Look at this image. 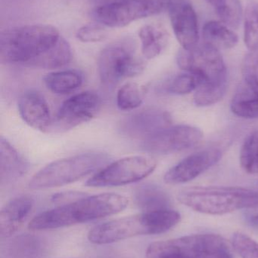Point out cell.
Returning <instances> with one entry per match:
<instances>
[{
  "label": "cell",
  "instance_id": "1",
  "mask_svg": "<svg viewBox=\"0 0 258 258\" xmlns=\"http://www.w3.org/2000/svg\"><path fill=\"white\" fill-rule=\"evenodd\" d=\"M128 204V199L118 194L86 196L36 215L29 223L28 227L39 231L71 227L116 215Z\"/></svg>",
  "mask_w": 258,
  "mask_h": 258
},
{
  "label": "cell",
  "instance_id": "2",
  "mask_svg": "<svg viewBox=\"0 0 258 258\" xmlns=\"http://www.w3.org/2000/svg\"><path fill=\"white\" fill-rule=\"evenodd\" d=\"M61 36L58 29L47 24H33L13 27L0 34L2 63L30 62L54 46Z\"/></svg>",
  "mask_w": 258,
  "mask_h": 258
},
{
  "label": "cell",
  "instance_id": "3",
  "mask_svg": "<svg viewBox=\"0 0 258 258\" xmlns=\"http://www.w3.org/2000/svg\"><path fill=\"white\" fill-rule=\"evenodd\" d=\"M179 202L199 213L223 215L258 206V192L237 186H191L180 191Z\"/></svg>",
  "mask_w": 258,
  "mask_h": 258
},
{
  "label": "cell",
  "instance_id": "4",
  "mask_svg": "<svg viewBox=\"0 0 258 258\" xmlns=\"http://www.w3.org/2000/svg\"><path fill=\"white\" fill-rule=\"evenodd\" d=\"M103 153H87L55 161L39 170L29 182L32 189L59 187L77 181L109 163Z\"/></svg>",
  "mask_w": 258,
  "mask_h": 258
},
{
  "label": "cell",
  "instance_id": "5",
  "mask_svg": "<svg viewBox=\"0 0 258 258\" xmlns=\"http://www.w3.org/2000/svg\"><path fill=\"white\" fill-rule=\"evenodd\" d=\"M145 69L143 59L136 55V45L126 39L111 43L100 53L98 71L104 86L114 88L121 80L140 75Z\"/></svg>",
  "mask_w": 258,
  "mask_h": 258
},
{
  "label": "cell",
  "instance_id": "6",
  "mask_svg": "<svg viewBox=\"0 0 258 258\" xmlns=\"http://www.w3.org/2000/svg\"><path fill=\"white\" fill-rule=\"evenodd\" d=\"M171 0H121L108 6L95 7L91 16L105 27H123L142 18L169 11Z\"/></svg>",
  "mask_w": 258,
  "mask_h": 258
},
{
  "label": "cell",
  "instance_id": "7",
  "mask_svg": "<svg viewBox=\"0 0 258 258\" xmlns=\"http://www.w3.org/2000/svg\"><path fill=\"white\" fill-rule=\"evenodd\" d=\"M178 66L202 78L201 84L227 86V70L219 50L209 44H198L190 49L181 48L177 55Z\"/></svg>",
  "mask_w": 258,
  "mask_h": 258
},
{
  "label": "cell",
  "instance_id": "8",
  "mask_svg": "<svg viewBox=\"0 0 258 258\" xmlns=\"http://www.w3.org/2000/svg\"><path fill=\"white\" fill-rule=\"evenodd\" d=\"M157 162L148 156L123 158L105 166L86 181L90 187H108L140 181L156 170Z\"/></svg>",
  "mask_w": 258,
  "mask_h": 258
},
{
  "label": "cell",
  "instance_id": "9",
  "mask_svg": "<svg viewBox=\"0 0 258 258\" xmlns=\"http://www.w3.org/2000/svg\"><path fill=\"white\" fill-rule=\"evenodd\" d=\"M148 212L108 221L94 227L88 233L89 242L106 245L139 236L156 235Z\"/></svg>",
  "mask_w": 258,
  "mask_h": 258
},
{
  "label": "cell",
  "instance_id": "10",
  "mask_svg": "<svg viewBox=\"0 0 258 258\" xmlns=\"http://www.w3.org/2000/svg\"><path fill=\"white\" fill-rule=\"evenodd\" d=\"M202 138V132L192 125H170L144 140L142 148L153 154H171L195 147Z\"/></svg>",
  "mask_w": 258,
  "mask_h": 258
},
{
  "label": "cell",
  "instance_id": "11",
  "mask_svg": "<svg viewBox=\"0 0 258 258\" xmlns=\"http://www.w3.org/2000/svg\"><path fill=\"white\" fill-rule=\"evenodd\" d=\"M101 105V98L94 92H82L71 97L61 106L48 132H65L91 120Z\"/></svg>",
  "mask_w": 258,
  "mask_h": 258
},
{
  "label": "cell",
  "instance_id": "12",
  "mask_svg": "<svg viewBox=\"0 0 258 258\" xmlns=\"http://www.w3.org/2000/svg\"><path fill=\"white\" fill-rule=\"evenodd\" d=\"M169 241L177 251L189 258H234L231 245L219 235H192Z\"/></svg>",
  "mask_w": 258,
  "mask_h": 258
},
{
  "label": "cell",
  "instance_id": "13",
  "mask_svg": "<svg viewBox=\"0 0 258 258\" xmlns=\"http://www.w3.org/2000/svg\"><path fill=\"white\" fill-rule=\"evenodd\" d=\"M221 157L222 153L216 148L197 152L168 170L164 180L170 184L187 183L216 165Z\"/></svg>",
  "mask_w": 258,
  "mask_h": 258
},
{
  "label": "cell",
  "instance_id": "14",
  "mask_svg": "<svg viewBox=\"0 0 258 258\" xmlns=\"http://www.w3.org/2000/svg\"><path fill=\"white\" fill-rule=\"evenodd\" d=\"M171 123V116L168 112L148 108L124 118L120 124V131L129 138L144 141L159 131L170 126Z\"/></svg>",
  "mask_w": 258,
  "mask_h": 258
},
{
  "label": "cell",
  "instance_id": "15",
  "mask_svg": "<svg viewBox=\"0 0 258 258\" xmlns=\"http://www.w3.org/2000/svg\"><path fill=\"white\" fill-rule=\"evenodd\" d=\"M169 12L174 34L182 48L190 49L198 45V19L192 5L186 0L173 2Z\"/></svg>",
  "mask_w": 258,
  "mask_h": 258
},
{
  "label": "cell",
  "instance_id": "16",
  "mask_svg": "<svg viewBox=\"0 0 258 258\" xmlns=\"http://www.w3.org/2000/svg\"><path fill=\"white\" fill-rule=\"evenodd\" d=\"M21 119L32 128L48 132L51 124L49 107L39 92L30 91L21 95L18 103Z\"/></svg>",
  "mask_w": 258,
  "mask_h": 258
},
{
  "label": "cell",
  "instance_id": "17",
  "mask_svg": "<svg viewBox=\"0 0 258 258\" xmlns=\"http://www.w3.org/2000/svg\"><path fill=\"white\" fill-rule=\"evenodd\" d=\"M34 201L28 196L13 199L0 212V237L9 238L15 234L31 212Z\"/></svg>",
  "mask_w": 258,
  "mask_h": 258
},
{
  "label": "cell",
  "instance_id": "18",
  "mask_svg": "<svg viewBox=\"0 0 258 258\" xmlns=\"http://www.w3.org/2000/svg\"><path fill=\"white\" fill-rule=\"evenodd\" d=\"M28 165L13 146L3 137L0 140V183L11 184L23 177Z\"/></svg>",
  "mask_w": 258,
  "mask_h": 258
},
{
  "label": "cell",
  "instance_id": "19",
  "mask_svg": "<svg viewBox=\"0 0 258 258\" xmlns=\"http://www.w3.org/2000/svg\"><path fill=\"white\" fill-rule=\"evenodd\" d=\"M142 53L145 59L154 58L163 52L169 42V33L162 26L148 24L139 32Z\"/></svg>",
  "mask_w": 258,
  "mask_h": 258
},
{
  "label": "cell",
  "instance_id": "20",
  "mask_svg": "<svg viewBox=\"0 0 258 258\" xmlns=\"http://www.w3.org/2000/svg\"><path fill=\"white\" fill-rule=\"evenodd\" d=\"M72 59V49L68 41L61 36L57 43L46 52L36 57L27 66L53 70L68 64Z\"/></svg>",
  "mask_w": 258,
  "mask_h": 258
},
{
  "label": "cell",
  "instance_id": "21",
  "mask_svg": "<svg viewBox=\"0 0 258 258\" xmlns=\"http://www.w3.org/2000/svg\"><path fill=\"white\" fill-rule=\"evenodd\" d=\"M204 43L218 50L230 49L238 43L237 34L230 27L219 21H209L202 30Z\"/></svg>",
  "mask_w": 258,
  "mask_h": 258
},
{
  "label": "cell",
  "instance_id": "22",
  "mask_svg": "<svg viewBox=\"0 0 258 258\" xmlns=\"http://www.w3.org/2000/svg\"><path fill=\"white\" fill-rule=\"evenodd\" d=\"M136 205L144 212L169 209L170 199L163 189L154 183L139 185L134 192Z\"/></svg>",
  "mask_w": 258,
  "mask_h": 258
},
{
  "label": "cell",
  "instance_id": "23",
  "mask_svg": "<svg viewBox=\"0 0 258 258\" xmlns=\"http://www.w3.org/2000/svg\"><path fill=\"white\" fill-rule=\"evenodd\" d=\"M230 108L232 112L239 117L257 119L258 92L243 81L232 99Z\"/></svg>",
  "mask_w": 258,
  "mask_h": 258
},
{
  "label": "cell",
  "instance_id": "24",
  "mask_svg": "<svg viewBox=\"0 0 258 258\" xmlns=\"http://www.w3.org/2000/svg\"><path fill=\"white\" fill-rule=\"evenodd\" d=\"M83 82V74L75 70L51 73L44 77L47 89L57 95H67L74 92L81 86Z\"/></svg>",
  "mask_w": 258,
  "mask_h": 258
},
{
  "label": "cell",
  "instance_id": "25",
  "mask_svg": "<svg viewBox=\"0 0 258 258\" xmlns=\"http://www.w3.org/2000/svg\"><path fill=\"white\" fill-rule=\"evenodd\" d=\"M213 7L221 22L236 29L242 18V6L240 0H205Z\"/></svg>",
  "mask_w": 258,
  "mask_h": 258
},
{
  "label": "cell",
  "instance_id": "26",
  "mask_svg": "<svg viewBox=\"0 0 258 258\" xmlns=\"http://www.w3.org/2000/svg\"><path fill=\"white\" fill-rule=\"evenodd\" d=\"M239 160L245 172L258 174V130L251 132L244 141Z\"/></svg>",
  "mask_w": 258,
  "mask_h": 258
},
{
  "label": "cell",
  "instance_id": "27",
  "mask_svg": "<svg viewBox=\"0 0 258 258\" xmlns=\"http://www.w3.org/2000/svg\"><path fill=\"white\" fill-rule=\"evenodd\" d=\"M244 37L251 52H258V3L250 2L245 9Z\"/></svg>",
  "mask_w": 258,
  "mask_h": 258
},
{
  "label": "cell",
  "instance_id": "28",
  "mask_svg": "<svg viewBox=\"0 0 258 258\" xmlns=\"http://www.w3.org/2000/svg\"><path fill=\"white\" fill-rule=\"evenodd\" d=\"M142 101L143 95L136 83H126L119 89L117 95V106L121 110H135L140 107Z\"/></svg>",
  "mask_w": 258,
  "mask_h": 258
},
{
  "label": "cell",
  "instance_id": "29",
  "mask_svg": "<svg viewBox=\"0 0 258 258\" xmlns=\"http://www.w3.org/2000/svg\"><path fill=\"white\" fill-rule=\"evenodd\" d=\"M227 86L201 84L194 95L193 101L197 107H208L219 102L225 95Z\"/></svg>",
  "mask_w": 258,
  "mask_h": 258
},
{
  "label": "cell",
  "instance_id": "30",
  "mask_svg": "<svg viewBox=\"0 0 258 258\" xmlns=\"http://www.w3.org/2000/svg\"><path fill=\"white\" fill-rule=\"evenodd\" d=\"M203 83L202 78L193 73L186 72L176 77L170 83L168 91L174 95H188L195 92Z\"/></svg>",
  "mask_w": 258,
  "mask_h": 258
},
{
  "label": "cell",
  "instance_id": "31",
  "mask_svg": "<svg viewBox=\"0 0 258 258\" xmlns=\"http://www.w3.org/2000/svg\"><path fill=\"white\" fill-rule=\"evenodd\" d=\"M233 247L242 258H258V242L245 233L233 234Z\"/></svg>",
  "mask_w": 258,
  "mask_h": 258
},
{
  "label": "cell",
  "instance_id": "32",
  "mask_svg": "<svg viewBox=\"0 0 258 258\" xmlns=\"http://www.w3.org/2000/svg\"><path fill=\"white\" fill-rule=\"evenodd\" d=\"M243 81L258 92V52L250 51L242 65Z\"/></svg>",
  "mask_w": 258,
  "mask_h": 258
},
{
  "label": "cell",
  "instance_id": "33",
  "mask_svg": "<svg viewBox=\"0 0 258 258\" xmlns=\"http://www.w3.org/2000/svg\"><path fill=\"white\" fill-rule=\"evenodd\" d=\"M105 26L98 22L90 23L80 27L76 33L79 40L83 42H98L106 37Z\"/></svg>",
  "mask_w": 258,
  "mask_h": 258
},
{
  "label": "cell",
  "instance_id": "34",
  "mask_svg": "<svg viewBox=\"0 0 258 258\" xmlns=\"http://www.w3.org/2000/svg\"><path fill=\"white\" fill-rule=\"evenodd\" d=\"M147 258H189L177 251L169 240L150 244L146 250Z\"/></svg>",
  "mask_w": 258,
  "mask_h": 258
},
{
  "label": "cell",
  "instance_id": "35",
  "mask_svg": "<svg viewBox=\"0 0 258 258\" xmlns=\"http://www.w3.org/2000/svg\"><path fill=\"white\" fill-rule=\"evenodd\" d=\"M86 197V194L80 192H61V194H56L53 197V201L54 202H66V203H71V202L76 201L80 200L83 197Z\"/></svg>",
  "mask_w": 258,
  "mask_h": 258
},
{
  "label": "cell",
  "instance_id": "36",
  "mask_svg": "<svg viewBox=\"0 0 258 258\" xmlns=\"http://www.w3.org/2000/svg\"><path fill=\"white\" fill-rule=\"evenodd\" d=\"M92 4L95 5L96 7L100 6H108V5L113 4V3H118L121 0H90Z\"/></svg>",
  "mask_w": 258,
  "mask_h": 258
},
{
  "label": "cell",
  "instance_id": "37",
  "mask_svg": "<svg viewBox=\"0 0 258 258\" xmlns=\"http://www.w3.org/2000/svg\"><path fill=\"white\" fill-rule=\"evenodd\" d=\"M251 224L256 228H258V215L253 217L251 220Z\"/></svg>",
  "mask_w": 258,
  "mask_h": 258
}]
</instances>
